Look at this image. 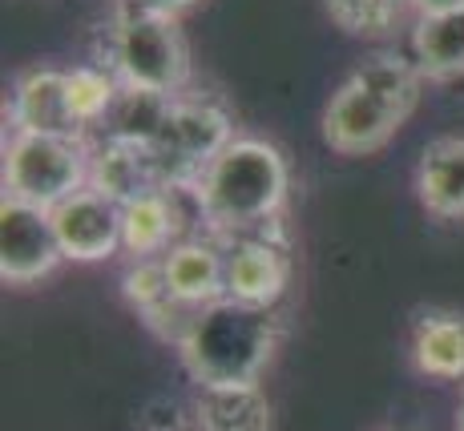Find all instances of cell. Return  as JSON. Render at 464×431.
Listing matches in <instances>:
<instances>
[{"label":"cell","instance_id":"cell-1","mask_svg":"<svg viewBox=\"0 0 464 431\" xmlns=\"http://www.w3.org/2000/svg\"><path fill=\"white\" fill-rule=\"evenodd\" d=\"M186 197L194 202L198 230H210L218 238L255 235L279 226L291 197V169L271 141L238 133L202 169Z\"/></svg>","mask_w":464,"mask_h":431},{"label":"cell","instance_id":"cell-2","mask_svg":"<svg viewBox=\"0 0 464 431\" xmlns=\"http://www.w3.org/2000/svg\"><path fill=\"white\" fill-rule=\"evenodd\" d=\"M424 73L412 57L380 53L352 69V77L332 93L324 110V141L335 154L363 158L383 149L424 97Z\"/></svg>","mask_w":464,"mask_h":431},{"label":"cell","instance_id":"cell-3","mask_svg":"<svg viewBox=\"0 0 464 431\" xmlns=\"http://www.w3.org/2000/svg\"><path fill=\"white\" fill-rule=\"evenodd\" d=\"M283 335L287 319L279 307L218 299L194 311L190 327L178 339V359L198 388H243L258 383Z\"/></svg>","mask_w":464,"mask_h":431},{"label":"cell","instance_id":"cell-4","mask_svg":"<svg viewBox=\"0 0 464 431\" xmlns=\"http://www.w3.org/2000/svg\"><path fill=\"white\" fill-rule=\"evenodd\" d=\"M105 69L121 81V89L182 97L190 85V49L178 29V16L146 8L141 0H121L105 37Z\"/></svg>","mask_w":464,"mask_h":431},{"label":"cell","instance_id":"cell-5","mask_svg":"<svg viewBox=\"0 0 464 431\" xmlns=\"http://www.w3.org/2000/svg\"><path fill=\"white\" fill-rule=\"evenodd\" d=\"M93 141L73 133H8L0 182L5 197L53 210L89 186Z\"/></svg>","mask_w":464,"mask_h":431},{"label":"cell","instance_id":"cell-6","mask_svg":"<svg viewBox=\"0 0 464 431\" xmlns=\"http://www.w3.org/2000/svg\"><path fill=\"white\" fill-rule=\"evenodd\" d=\"M235 121L210 97H174L169 101V113L158 129L150 154L158 161V174H162L166 190L190 194V186L198 182V174L210 166L222 149L235 141Z\"/></svg>","mask_w":464,"mask_h":431},{"label":"cell","instance_id":"cell-7","mask_svg":"<svg viewBox=\"0 0 464 431\" xmlns=\"http://www.w3.org/2000/svg\"><path fill=\"white\" fill-rule=\"evenodd\" d=\"M61 263L69 258L53 226V210L5 197L0 202V278L8 286H33L49 278Z\"/></svg>","mask_w":464,"mask_h":431},{"label":"cell","instance_id":"cell-8","mask_svg":"<svg viewBox=\"0 0 464 431\" xmlns=\"http://www.w3.org/2000/svg\"><path fill=\"white\" fill-rule=\"evenodd\" d=\"M227 242V299L251 307H279L291 286V250L279 226Z\"/></svg>","mask_w":464,"mask_h":431},{"label":"cell","instance_id":"cell-9","mask_svg":"<svg viewBox=\"0 0 464 431\" xmlns=\"http://www.w3.org/2000/svg\"><path fill=\"white\" fill-rule=\"evenodd\" d=\"M53 226L69 263H105L121 250V202L85 186L53 206Z\"/></svg>","mask_w":464,"mask_h":431},{"label":"cell","instance_id":"cell-10","mask_svg":"<svg viewBox=\"0 0 464 431\" xmlns=\"http://www.w3.org/2000/svg\"><path fill=\"white\" fill-rule=\"evenodd\" d=\"M162 271L182 307H207V302L227 299V242L210 230L194 226L186 238H178L166 250Z\"/></svg>","mask_w":464,"mask_h":431},{"label":"cell","instance_id":"cell-11","mask_svg":"<svg viewBox=\"0 0 464 431\" xmlns=\"http://www.w3.org/2000/svg\"><path fill=\"white\" fill-rule=\"evenodd\" d=\"M8 133H73L85 138L69 110V69H29L8 93Z\"/></svg>","mask_w":464,"mask_h":431},{"label":"cell","instance_id":"cell-12","mask_svg":"<svg viewBox=\"0 0 464 431\" xmlns=\"http://www.w3.org/2000/svg\"><path fill=\"white\" fill-rule=\"evenodd\" d=\"M93 141V161H89V186L102 190L113 202H133L150 190H166L158 161L150 146L138 141H113V138H89Z\"/></svg>","mask_w":464,"mask_h":431},{"label":"cell","instance_id":"cell-13","mask_svg":"<svg viewBox=\"0 0 464 431\" xmlns=\"http://www.w3.org/2000/svg\"><path fill=\"white\" fill-rule=\"evenodd\" d=\"M178 190H150L133 202L121 206V250L130 263H146V258H166V250L190 230H182V214H178Z\"/></svg>","mask_w":464,"mask_h":431},{"label":"cell","instance_id":"cell-14","mask_svg":"<svg viewBox=\"0 0 464 431\" xmlns=\"http://www.w3.org/2000/svg\"><path fill=\"white\" fill-rule=\"evenodd\" d=\"M416 197L432 218L464 222V138H436L416 161Z\"/></svg>","mask_w":464,"mask_h":431},{"label":"cell","instance_id":"cell-15","mask_svg":"<svg viewBox=\"0 0 464 431\" xmlns=\"http://www.w3.org/2000/svg\"><path fill=\"white\" fill-rule=\"evenodd\" d=\"M412 367L440 383L464 379V314L460 311H424L416 319Z\"/></svg>","mask_w":464,"mask_h":431},{"label":"cell","instance_id":"cell-16","mask_svg":"<svg viewBox=\"0 0 464 431\" xmlns=\"http://www.w3.org/2000/svg\"><path fill=\"white\" fill-rule=\"evenodd\" d=\"M412 61L424 81L464 77V8L416 16L412 24Z\"/></svg>","mask_w":464,"mask_h":431},{"label":"cell","instance_id":"cell-17","mask_svg":"<svg viewBox=\"0 0 464 431\" xmlns=\"http://www.w3.org/2000/svg\"><path fill=\"white\" fill-rule=\"evenodd\" d=\"M194 431H275L271 403L258 383L202 388L194 399Z\"/></svg>","mask_w":464,"mask_h":431},{"label":"cell","instance_id":"cell-18","mask_svg":"<svg viewBox=\"0 0 464 431\" xmlns=\"http://www.w3.org/2000/svg\"><path fill=\"white\" fill-rule=\"evenodd\" d=\"M327 16L339 33L363 41H383L404 29V16L412 13V0H324Z\"/></svg>","mask_w":464,"mask_h":431},{"label":"cell","instance_id":"cell-19","mask_svg":"<svg viewBox=\"0 0 464 431\" xmlns=\"http://www.w3.org/2000/svg\"><path fill=\"white\" fill-rule=\"evenodd\" d=\"M169 101H174V97L146 93V89H121L118 105H113V113L102 125V138L154 146L158 129H162V121H166V113H169Z\"/></svg>","mask_w":464,"mask_h":431},{"label":"cell","instance_id":"cell-20","mask_svg":"<svg viewBox=\"0 0 464 431\" xmlns=\"http://www.w3.org/2000/svg\"><path fill=\"white\" fill-rule=\"evenodd\" d=\"M118 97H121V81L113 77V69L105 65L69 69V110H73L85 138L93 129H102L105 118L113 113V105H118Z\"/></svg>","mask_w":464,"mask_h":431},{"label":"cell","instance_id":"cell-21","mask_svg":"<svg viewBox=\"0 0 464 431\" xmlns=\"http://www.w3.org/2000/svg\"><path fill=\"white\" fill-rule=\"evenodd\" d=\"M146 8H158V13H166V16H182V13H190L198 0H141Z\"/></svg>","mask_w":464,"mask_h":431},{"label":"cell","instance_id":"cell-22","mask_svg":"<svg viewBox=\"0 0 464 431\" xmlns=\"http://www.w3.org/2000/svg\"><path fill=\"white\" fill-rule=\"evenodd\" d=\"M449 8H464V0H412V13H416V16L449 13Z\"/></svg>","mask_w":464,"mask_h":431},{"label":"cell","instance_id":"cell-23","mask_svg":"<svg viewBox=\"0 0 464 431\" xmlns=\"http://www.w3.org/2000/svg\"><path fill=\"white\" fill-rule=\"evenodd\" d=\"M457 431H464V399H460V416H457Z\"/></svg>","mask_w":464,"mask_h":431},{"label":"cell","instance_id":"cell-24","mask_svg":"<svg viewBox=\"0 0 464 431\" xmlns=\"http://www.w3.org/2000/svg\"><path fill=\"white\" fill-rule=\"evenodd\" d=\"M169 431H182V427H169Z\"/></svg>","mask_w":464,"mask_h":431}]
</instances>
